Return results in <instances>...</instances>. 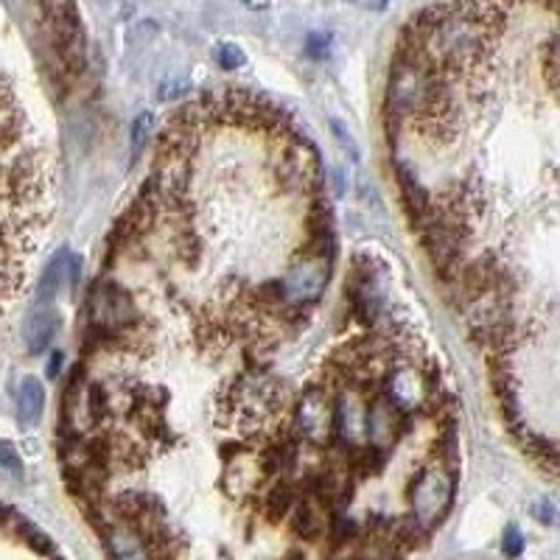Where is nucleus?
<instances>
[{
    "mask_svg": "<svg viewBox=\"0 0 560 560\" xmlns=\"http://www.w3.org/2000/svg\"><path fill=\"white\" fill-rule=\"evenodd\" d=\"M535 516L541 518V522H547V524H555V522H558V510H555L549 502H538V504H535Z\"/></svg>",
    "mask_w": 560,
    "mask_h": 560,
    "instance_id": "nucleus-22",
    "label": "nucleus"
},
{
    "mask_svg": "<svg viewBox=\"0 0 560 560\" xmlns=\"http://www.w3.org/2000/svg\"><path fill=\"white\" fill-rule=\"evenodd\" d=\"M217 62H219V68H224V70H236L247 62V57H244V51L238 48V45L222 43L217 48Z\"/></svg>",
    "mask_w": 560,
    "mask_h": 560,
    "instance_id": "nucleus-18",
    "label": "nucleus"
},
{
    "mask_svg": "<svg viewBox=\"0 0 560 560\" xmlns=\"http://www.w3.org/2000/svg\"><path fill=\"white\" fill-rule=\"evenodd\" d=\"M283 560H306V558H303V552H298V549H294V552H289Z\"/></svg>",
    "mask_w": 560,
    "mask_h": 560,
    "instance_id": "nucleus-25",
    "label": "nucleus"
},
{
    "mask_svg": "<svg viewBox=\"0 0 560 560\" xmlns=\"http://www.w3.org/2000/svg\"><path fill=\"white\" fill-rule=\"evenodd\" d=\"M45 7H48L45 23H48L51 45L59 54L62 70L70 77H79L84 70V28L77 7L73 0H48Z\"/></svg>",
    "mask_w": 560,
    "mask_h": 560,
    "instance_id": "nucleus-5",
    "label": "nucleus"
},
{
    "mask_svg": "<svg viewBox=\"0 0 560 560\" xmlns=\"http://www.w3.org/2000/svg\"><path fill=\"white\" fill-rule=\"evenodd\" d=\"M283 404H287V389L264 368H247L219 395L222 420L236 423L238 429H244V434L247 429L267 427L269 420L278 418Z\"/></svg>",
    "mask_w": 560,
    "mask_h": 560,
    "instance_id": "nucleus-1",
    "label": "nucleus"
},
{
    "mask_svg": "<svg viewBox=\"0 0 560 560\" xmlns=\"http://www.w3.org/2000/svg\"><path fill=\"white\" fill-rule=\"evenodd\" d=\"M331 272H334V258L300 253L298 258L289 264L287 272L278 278V289L289 306L308 308L325 294V289H328V283H331Z\"/></svg>",
    "mask_w": 560,
    "mask_h": 560,
    "instance_id": "nucleus-4",
    "label": "nucleus"
},
{
    "mask_svg": "<svg viewBox=\"0 0 560 560\" xmlns=\"http://www.w3.org/2000/svg\"><path fill=\"white\" fill-rule=\"evenodd\" d=\"M440 393H443L440 370L434 368V362L423 359V353L401 359L384 382V395L407 415L427 412Z\"/></svg>",
    "mask_w": 560,
    "mask_h": 560,
    "instance_id": "nucleus-2",
    "label": "nucleus"
},
{
    "mask_svg": "<svg viewBox=\"0 0 560 560\" xmlns=\"http://www.w3.org/2000/svg\"><path fill=\"white\" fill-rule=\"evenodd\" d=\"M45 409V389L37 378H23L18 389V418L23 427H37Z\"/></svg>",
    "mask_w": 560,
    "mask_h": 560,
    "instance_id": "nucleus-12",
    "label": "nucleus"
},
{
    "mask_svg": "<svg viewBox=\"0 0 560 560\" xmlns=\"http://www.w3.org/2000/svg\"><path fill=\"white\" fill-rule=\"evenodd\" d=\"M242 3L249 9H267L269 7V0H242Z\"/></svg>",
    "mask_w": 560,
    "mask_h": 560,
    "instance_id": "nucleus-23",
    "label": "nucleus"
},
{
    "mask_svg": "<svg viewBox=\"0 0 560 560\" xmlns=\"http://www.w3.org/2000/svg\"><path fill=\"white\" fill-rule=\"evenodd\" d=\"M415 427V415H407L401 407H395L387 395H376L370 398L368 407V443L370 446L382 448L384 454L393 452L407 429Z\"/></svg>",
    "mask_w": 560,
    "mask_h": 560,
    "instance_id": "nucleus-7",
    "label": "nucleus"
},
{
    "mask_svg": "<svg viewBox=\"0 0 560 560\" xmlns=\"http://www.w3.org/2000/svg\"><path fill=\"white\" fill-rule=\"evenodd\" d=\"M68 267H70V255L62 249V255L48 264L43 280H39V306H48V303H51L54 294H57V289H59V283H62V278L68 275Z\"/></svg>",
    "mask_w": 560,
    "mask_h": 560,
    "instance_id": "nucleus-14",
    "label": "nucleus"
},
{
    "mask_svg": "<svg viewBox=\"0 0 560 560\" xmlns=\"http://www.w3.org/2000/svg\"><path fill=\"white\" fill-rule=\"evenodd\" d=\"M292 427L308 446L334 443V393L325 384H308L292 407Z\"/></svg>",
    "mask_w": 560,
    "mask_h": 560,
    "instance_id": "nucleus-6",
    "label": "nucleus"
},
{
    "mask_svg": "<svg viewBox=\"0 0 560 560\" xmlns=\"http://www.w3.org/2000/svg\"><path fill=\"white\" fill-rule=\"evenodd\" d=\"M0 468H3V471H7V477H12L14 482H20V479L26 477L23 459L18 457V452H14L12 443H3V446H0Z\"/></svg>",
    "mask_w": 560,
    "mask_h": 560,
    "instance_id": "nucleus-15",
    "label": "nucleus"
},
{
    "mask_svg": "<svg viewBox=\"0 0 560 560\" xmlns=\"http://www.w3.org/2000/svg\"><path fill=\"white\" fill-rule=\"evenodd\" d=\"M152 132H154L152 113L138 115V118H135V124H132V147H135V152H140V149L147 147L149 138H152Z\"/></svg>",
    "mask_w": 560,
    "mask_h": 560,
    "instance_id": "nucleus-17",
    "label": "nucleus"
},
{
    "mask_svg": "<svg viewBox=\"0 0 560 560\" xmlns=\"http://www.w3.org/2000/svg\"><path fill=\"white\" fill-rule=\"evenodd\" d=\"M502 549H504V555H508V558H518V555H522L524 538H522V533H518L516 527H508V529H504Z\"/></svg>",
    "mask_w": 560,
    "mask_h": 560,
    "instance_id": "nucleus-19",
    "label": "nucleus"
},
{
    "mask_svg": "<svg viewBox=\"0 0 560 560\" xmlns=\"http://www.w3.org/2000/svg\"><path fill=\"white\" fill-rule=\"evenodd\" d=\"M364 393L359 389H342L334 395V440L345 446L357 448L368 443V407L362 401Z\"/></svg>",
    "mask_w": 560,
    "mask_h": 560,
    "instance_id": "nucleus-8",
    "label": "nucleus"
},
{
    "mask_svg": "<svg viewBox=\"0 0 560 560\" xmlns=\"http://www.w3.org/2000/svg\"><path fill=\"white\" fill-rule=\"evenodd\" d=\"M59 364H62V357H59V353H54V359H51V376H57V373H59Z\"/></svg>",
    "mask_w": 560,
    "mask_h": 560,
    "instance_id": "nucleus-24",
    "label": "nucleus"
},
{
    "mask_svg": "<svg viewBox=\"0 0 560 560\" xmlns=\"http://www.w3.org/2000/svg\"><path fill=\"white\" fill-rule=\"evenodd\" d=\"M331 129H334V135H337L339 143H342L345 152H348L350 158L357 160V158H359V152H357V147H353V138H350V132H348V129H345V124H342V121H337V118H334V121H331Z\"/></svg>",
    "mask_w": 560,
    "mask_h": 560,
    "instance_id": "nucleus-20",
    "label": "nucleus"
},
{
    "mask_svg": "<svg viewBox=\"0 0 560 560\" xmlns=\"http://www.w3.org/2000/svg\"><path fill=\"white\" fill-rule=\"evenodd\" d=\"M102 533L107 538V547L115 560H154L152 549L143 541V535L135 527H129V524L107 522Z\"/></svg>",
    "mask_w": 560,
    "mask_h": 560,
    "instance_id": "nucleus-10",
    "label": "nucleus"
},
{
    "mask_svg": "<svg viewBox=\"0 0 560 560\" xmlns=\"http://www.w3.org/2000/svg\"><path fill=\"white\" fill-rule=\"evenodd\" d=\"M328 43H331V37H328V34H314V37H308V54H312V57H325V51H328Z\"/></svg>",
    "mask_w": 560,
    "mask_h": 560,
    "instance_id": "nucleus-21",
    "label": "nucleus"
},
{
    "mask_svg": "<svg viewBox=\"0 0 560 560\" xmlns=\"http://www.w3.org/2000/svg\"><path fill=\"white\" fill-rule=\"evenodd\" d=\"M59 328V314L48 306H37L28 314L26 325H23V342H26L28 357H39L51 348L54 337Z\"/></svg>",
    "mask_w": 560,
    "mask_h": 560,
    "instance_id": "nucleus-11",
    "label": "nucleus"
},
{
    "mask_svg": "<svg viewBox=\"0 0 560 560\" xmlns=\"http://www.w3.org/2000/svg\"><path fill=\"white\" fill-rule=\"evenodd\" d=\"M331 518H334L331 510L325 508L317 497L306 493V497L298 502V508L292 510L289 522H292L294 535H300L303 541H319V538L328 535V529H331L334 524Z\"/></svg>",
    "mask_w": 560,
    "mask_h": 560,
    "instance_id": "nucleus-9",
    "label": "nucleus"
},
{
    "mask_svg": "<svg viewBox=\"0 0 560 560\" xmlns=\"http://www.w3.org/2000/svg\"><path fill=\"white\" fill-rule=\"evenodd\" d=\"M14 524H18L20 535H23V538H26V541L32 544V547L37 549L39 555H48V552H51L54 547H51V538H48V535H43L37 527H32V524H28L26 518H18V522H14Z\"/></svg>",
    "mask_w": 560,
    "mask_h": 560,
    "instance_id": "nucleus-16",
    "label": "nucleus"
},
{
    "mask_svg": "<svg viewBox=\"0 0 560 560\" xmlns=\"http://www.w3.org/2000/svg\"><path fill=\"white\" fill-rule=\"evenodd\" d=\"M454 485H457V474L438 463H429L412 477L407 488L409 518L423 533H432L448 516L454 502Z\"/></svg>",
    "mask_w": 560,
    "mask_h": 560,
    "instance_id": "nucleus-3",
    "label": "nucleus"
},
{
    "mask_svg": "<svg viewBox=\"0 0 560 560\" xmlns=\"http://www.w3.org/2000/svg\"><path fill=\"white\" fill-rule=\"evenodd\" d=\"M348 463L350 471L357 474V479H368L384 468V452L376 446H370V443H364V446L350 448Z\"/></svg>",
    "mask_w": 560,
    "mask_h": 560,
    "instance_id": "nucleus-13",
    "label": "nucleus"
}]
</instances>
